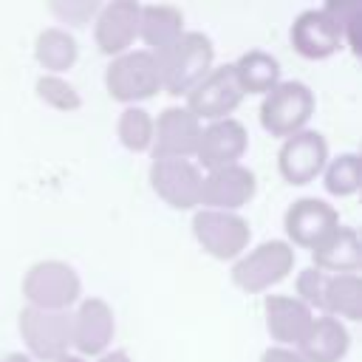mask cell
Masks as SVG:
<instances>
[{"label":"cell","mask_w":362,"mask_h":362,"mask_svg":"<svg viewBox=\"0 0 362 362\" xmlns=\"http://www.w3.org/2000/svg\"><path fill=\"white\" fill-rule=\"evenodd\" d=\"M161 90L170 96H187L212 68H215V45L204 31H184L170 48L156 54Z\"/></svg>","instance_id":"obj_1"},{"label":"cell","mask_w":362,"mask_h":362,"mask_svg":"<svg viewBox=\"0 0 362 362\" xmlns=\"http://www.w3.org/2000/svg\"><path fill=\"white\" fill-rule=\"evenodd\" d=\"M314 90L300 82V79H280L260 102V124L266 133L277 139H288L300 130L314 116Z\"/></svg>","instance_id":"obj_2"},{"label":"cell","mask_w":362,"mask_h":362,"mask_svg":"<svg viewBox=\"0 0 362 362\" xmlns=\"http://www.w3.org/2000/svg\"><path fill=\"white\" fill-rule=\"evenodd\" d=\"M82 294V280L65 260H37L23 274V297L31 308L68 311Z\"/></svg>","instance_id":"obj_3"},{"label":"cell","mask_w":362,"mask_h":362,"mask_svg":"<svg viewBox=\"0 0 362 362\" xmlns=\"http://www.w3.org/2000/svg\"><path fill=\"white\" fill-rule=\"evenodd\" d=\"M291 269H294V246L272 238L243 252L232 263V283L246 294H260L277 286L280 280H286Z\"/></svg>","instance_id":"obj_4"},{"label":"cell","mask_w":362,"mask_h":362,"mask_svg":"<svg viewBox=\"0 0 362 362\" xmlns=\"http://www.w3.org/2000/svg\"><path fill=\"white\" fill-rule=\"evenodd\" d=\"M105 90L110 99L136 105L141 99H150L161 90V76H158V62L156 54L144 48H130L119 57L110 59L105 68Z\"/></svg>","instance_id":"obj_5"},{"label":"cell","mask_w":362,"mask_h":362,"mask_svg":"<svg viewBox=\"0 0 362 362\" xmlns=\"http://www.w3.org/2000/svg\"><path fill=\"white\" fill-rule=\"evenodd\" d=\"M192 235L198 246L215 260H238L252 240L249 221L238 212L221 209H198L192 215Z\"/></svg>","instance_id":"obj_6"},{"label":"cell","mask_w":362,"mask_h":362,"mask_svg":"<svg viewBox=\"0 0 362 362\" xmlns=\"http://www.w3.org/2000/svg\"><path fill=\"white\" fill-rule=\"evenodd\" d=\"M20 337L34 359L57 362L71 348V314L68 311H42V308H20L17 314Z\"/></svg>","instance_id":"obj_7"},{"label":"cell","mask_w":362,"mask_h":362,"mask_svg":"<svg viewBox=\"0 0 362 362\" xmlns=\"http://www.w3.org/2000/svg\"><path fill=\"white\" fill-rule=\"evenodd\" d=\"M328 164V141L317 130H300L288 139H283L277 150V170L280 178L291 187L311 184L317 175H322Z\"/></svg>","instance_id":"obj_8"},{"label":"cell","mask_w":362,"mask_h":362,"mask_svg":"<svg viewBox=\"0 0 362 362\" xmlns=\"http://www.w3.org/2000/svg\"><path fill=\"white\" fill-rule=\"evenodd\" d=\"M243 102V90L235 79L232 62L229 65H215L189 93H187V110L201 122H218L226 119L238 105Z\"/></svg>","instance_id":"obj_9"},{"label":"cell","mask_w":362,"mask_h":362,"mask_svg":"<svg viewBox=\"0 0 362 362\" xmlns=\"http://www.w3.org/2000/svg\"><path fill=\"white\" fill-rule=\"evenodd\" d=\"M204 173L189 158H153L150 187L173 209H195Z\"/></svg>","instance_id":"obj_10"},{"label":"cell","mask_w":362,"mask_h":362,"mask_svg":"<svg viewBox=\"0 0 362 362\" xmlns=\"http://www.w3.org/2000/svg\"><path fill=\"white\" fill-rule=\"evenodd\" d=\"M249 147V133L243 127V122H238L235 116L209 122L206 127H201L198 144H195V167L201 170H218V167H229V164H240L243 153Z\"/></svg>","instance_id":"obj_11"},{"label":"cell","mask_w":362,"mask_h":362,"mask_svg":"<svg viewBox=\"0 0 362 362\" xmlns=\"http://www.w3.org/2000/svg\"><path fill=\"white\" fill-rule=\"evenodd\" d=\"M339 226V212L314 195L297 198L294 204H288L286 215H283V229H286V243L288 246H300V249H314L328 232H334Z\"/></svg>","instance_id":"obj_12"},{"label":"cell","mask_w":362,"mask_h":362,"mask_svg":"<svg viewBox=\"0 0 362 362\" xmlns=\"http://www.w3.org/2000/svg\"><path fill=\"white\" fill-rule=\"evenodd\" d=\"M116 334V317L107 300L85 297L71 314V345L79 351L76 356H102Z\"/></svg>","instance_id":"obj_13"},{"label":"cell","mask_w":362,"mask_h":362,"mask_svg":"<svg viewBox=\"0 0 362 362\" xmlns=\"http://www.w3.org/2000/svg\"><path fill=\"white\" fill-rule=\"evenodd\" d=\"M257 192V178L249 167L243 164H229L209 170L201 178V198L198 204L204 209H221V212H235L246 206Z\"/></svg>","instance_id":"obj_14"},{"label":"cell","mask_w":362,"mask_h":362,"mask_svg":"<svg viewBox=\"0 0 362 362\" xmlns=\"http://www.w3.org/2000/svg\"><path fill=\"white\" fill-rule=\"evenodd\" d=\"M139 14H141V3L136 0H110L99 6L93 17L96 48L110 59L130 51V45L139 37Z\"/></svg>","instance_id":"obj_15"},{"label":"cell","mask_w":362,"mask_h":362,"mask_svg":"<svg viewBox=\"0 0 362 362\" xmlns=\"http://www.w3.org/2000/svg\"><path fill=\"white\" fill-rule=\"evenodd\" d=\"M201 136V122L187 107H164L153 119V158H192Z\"/></svg>","instance_id":"obj_16"},{"label":"cell","mask_w":362,"mask_h":362,"mask_svg":"<svg viewBox=\"0 0 362 362\" xmlns=\"http://www.w3.org/2000/svg\"><path fill=\"white\" fill-rule=\"evenodd\" d=\"M288 40L305 59H328L342 48V34L322 14V8H303L288 28Z\"/></svg>","instance_id":"obj_17"},{"label":"cell","mask_w":362,"mask_h":362,"mask_svg":"<svg viewBox=\"0 0 362 362\" xmlns=\"http://www.w3.org/2000/svg\"><path fill=\"white\" fill-rule=\"evenodd\" d=\"M263 317H266V331L272 339H277L283 348H297L305 331L314 322V314L308 305H303L291 294H266L263 300Z\"/></svg>","instance_id":"obj_18"},{"label":"cell","mask_w":362,"mask_h":362,"mask_svg":"<svg viewBox=\"0 0 362 362\" xmlns=\"http://www.w3.org/2000/svg\"><path fill=\"white\" fill-rule=\"evenodd\" d=\"M311 263L320 272H334V274H356L362 266V243L354 226H337L328 232L314 249H311Z\"/></svg>","instance_id":"obj_19"},{"label":"cell","mask_w":362,"mask_h":362,"mask_svg":"<svg viewBox=\"0 0 362 362\" xmlns=\"http://www.w3.org/2000/svg\"><path fill=\"white\" fill-rule=\"evenodd\" d=\"M351 348V334L337 317H314L311 328L294 348L305 362H339Z\"/></svg>","instance_id":"obj_20"},{"label":"cell","mask_w":362,"mask_h":362,"mask_svg":"<svg viewBox=\"0 0 362 362\" xmlns=\"http://www.w3.org/2000/svg\"><path fill=\"white\" fill-rule=\"evenodd\" d=\"M184 34V11L173 3H147L139 14V40L144 51L161 54Z\"/></svg>","instance_id":"obj_21"},{"label":"cell","mask_w":362,"mask_h":362,"mask_svg":"<svg viewBox=\"0 0 362 362\" xmlns=\"http://www.w3.org/2000/svg\"><path fill=\"white\" fill-rule=\"evenodd\" d=\"M232 71H235V79L246 93H260L266 96L277 82H280V62L277 57H272L269 51L263 48H249L243 51L235 62H232Z\"/></svg>","instance_id":"obj_22"},{"label":"cell","mask_w":362,"mask_h":362,"mask_svg":"<svg viewBox=\"0 0 362 362\" xmlns=\"http://www.w3.org/2000/svg\"><path fill=\"white\" fill-rule=\"evenodd\" d=\"M79 57V45L74 40V34L62 25H48L37 34L34 40V59L40 62V68H45V74H65L68 68H74Z\"/></svg>","instance_id":"obj_23"},{"label":"cell","mask_w":362,"mask_h":362,"mask_svg":"<svg viewBox=\"0 0 362 362\" xmlns=\"http://www.w3.org/2000/svg\"><path fill=\"white\" fill-rule=\"evenodd\" d=\"M322 314L356 322L362 317V280L359 274H328L322 286Z\"/></svg>","instance_id":"obj_24"},{"label":"cell","mask_w":362,"mask_h":362,"mask_svg":"<svg viewBox=\"0 0 362 362\" xmlns=\"http://www.w3.org/2000/svg\"><path fill=\"white\" fill-rule=\"evenodd\" d=\"M322 184L337 198L354 195L362 184V158L356 153H339V156L328 158V164L322 170Z\"/></svg>","instance_id":"obj_25"},{"label":"cell","mask_w":362,"mask_h":362,"mask_svg":"<svg viewBox=\"0 0 362 362\" xmlns=\"http://www.w3.org/2000/svg\"><path fill=\"white\" fill-rule=\"evenodd\" d=\"M116 136H119L122 147H127L130 153L150 150V144H153V116H150V110H144L139 105H127L119 113Z\"/></svg>","instance_id":"obj_26"},{"label":"cell","mask_w":362,"mask_h":362,"mask_svg":"<svg viewBox=\"0 0 362 362\" xmlns=\"http://www.w3.org/2000/svg\"><path fill=\"white\" fill-rule=\"evenodd\" d=\"M34 90H37V96H40L48 107H54V110L68 113V110H79V107H82V96H79V90H76L68 79H62V76L42 74V76H37Z\"/></svg>","instance_id":"obj_27"},{"label":"cell","mask_w":362,"mask_h":362,"mask_svg":"<svg viewBox=\"0 0 362 362\" xmlns=\"http://www.w3.org/2000/svg\"><path fill=\"white\" fill-rule=\"evenodd\" d=\"M325 272H320V269H314V266H305L300 274H297V280H294V288H297V300L303 303V305H308V308H320L322 311V286H325Z\"/></svg>","instance_id":"obj_28"},{"label":"cell","mask_w":362,"mask_h":362,"mask_svg":"<svg viewBox=\"0 0 362 362\" xmlns=\"http://www.w3.org/2000/svg\"><path fill=\"white\" fill-rule=\"evenodd\" d=\"M51 14L59 23H71V25H85L90 17H96L99 3L96 0H54L48 3Z\"/></svg>","instance_id":"obj_29"},{"label":"cell","mask_w":362,"mask_h":362,"mask_svg":"<svg viewBox=\"0 0 362 362\" xmlns=\"http://www.w3.org/2000/svg\"><path fill=\"white\" fill-rule=\"evenodd\" d=\"M260 362H305L294 348H283V345H272L263 351Z\"/></svg>","instance_id":"obj_30"},{"label":"cell","mask_w":362,"mask_h":362,"mask_svg":"<svg viewBox=\"0 0 362 362\" xmlns=\"http://www.w3.org/2000/svg\"><path fill=\"white\" fill-rule=\"evenodd\" d=\"M96 362H133V359H130L127 351H107V354H102Z\"/></svg>","instance_id":"obj_31"},{"label":"cell","mask_w":362,"mask_h":362,"mask_svg":"<svg viewBox=\"0 0 362 362\" xmlns=\"http://www.w3.org/2000/svg\"><path fill=\"white\" fill-rule=\"evenodd\" d=\"M0 362H31V356L28 354H6Z\"/></svg>","instance_id":"obj_32"},{"label":"cell","mask_w":362,"mask_h":362,"mask_svg":"<svg viewBox=\"0 0 362 362\" xmlns=\"http://www.w3.org/2000/svg\"><path fill=\"white\" fill-rule=\"evenodd\" d=\"M57 362H85L82 356H76V354H65V356H59Z\"/></svg>","instance_id":"obj_33"}]
</instances>
